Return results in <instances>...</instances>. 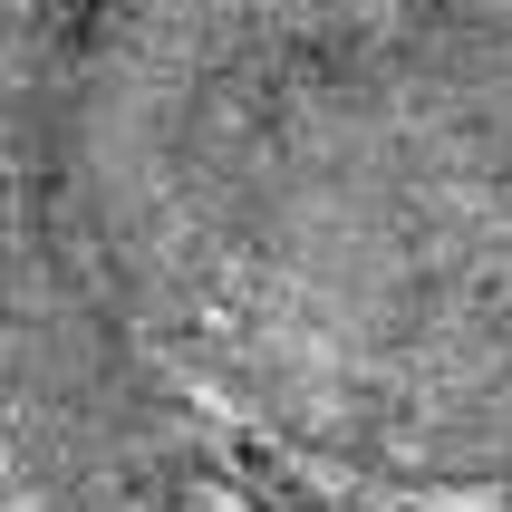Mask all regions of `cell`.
<instances>
[{"instance_id": "obj_1", "label": "cell", "mask_w": 512, "mask_h": 512, "mask_svg": "<svg viewBox=\"0 0 512 512\" xmlns=\"http://www.w3.org/2000/svg\"><path fill=\"white\" fill-rule=\"evenodd\" d=\"M78 126L203 416L512 484V0H78Z\"/></svg>"}, {"instance_id": "obj_2", "label": "cell", "mask_w": 512, "mask_h": 512, "mask_svg": "<svg viewBox=\"0 0 512 512\" xmlns=\"http://www.w3.org/2000/svg\"><path fill=\"white\" fill-rule=\"evenodd\" d=\"M0 512H203V406L87 165L78 0H0Z\"/></svg>"}]
</instances>
